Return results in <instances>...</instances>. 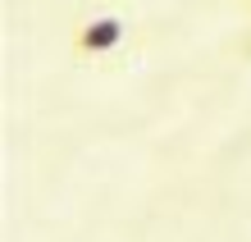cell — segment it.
I'll use <instances>...</instances> for the list:
<instances>
[{
    "mask_svg": "<svg viewBox=\"0 0 251 242\" xmlns=\"http://www.w3.org/2000/svg\"><path fill=\"white\" fill-rule=\"evenodd\" d=\"M128 37V23L119 19V14H100V19H87L78 32H73V55L82 59H96V55H110L119 51Z\"/></svg>",
    "mask_w": 251,
    "mask_h": 242,
    "instance_id": "obj_1",
    "label": "cell"
}]
</instances>
